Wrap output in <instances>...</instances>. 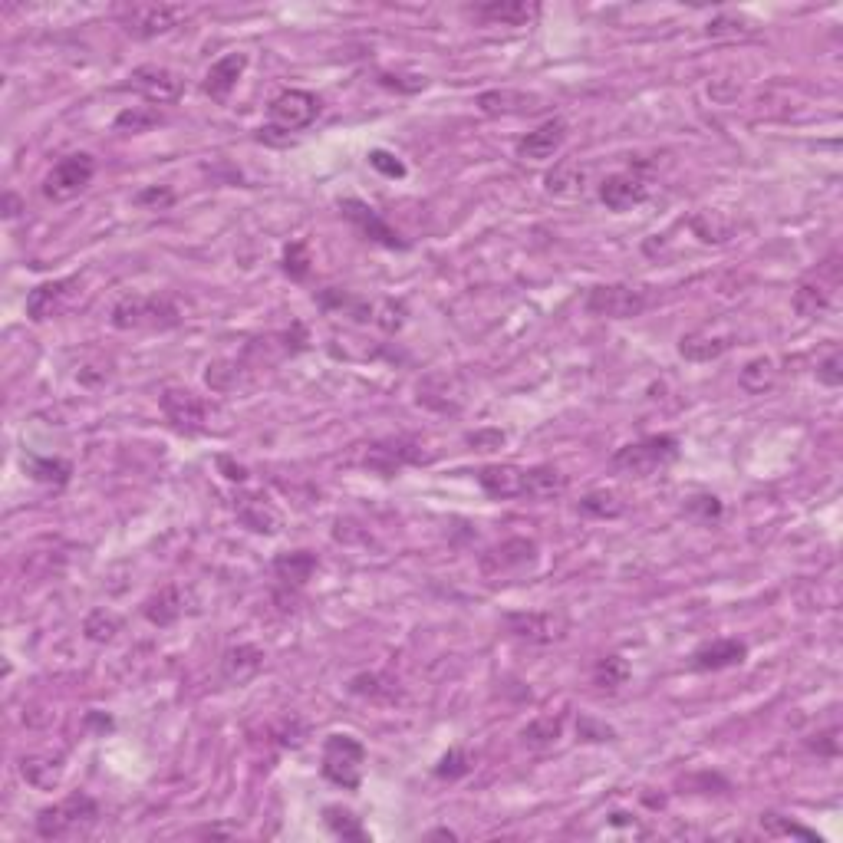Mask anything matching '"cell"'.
Here are the masks:
<instances>
[{
	"mask_svg": "<svg viewBox=\"0 0 843 843\" xmlns=\"http://www.w3.org/2000/svg\"><path fill=\"white\" fill-rule=\"evenodd\" d=\"M99 817V804L89 794L76 791L66 801L43 807L37 814V834L43 840H66V837H80L89 827L96 824Z\"/></svg>",
	"mask_w": 843,
	"mask_h": 843,
	"instance_id": "6da1fadb",
	"label": "cell"
},
{
	"mask_svg": "<svg viewBox=\"0 0 843 843\" xmlns=\"http://www.w3.org/2000/svg\"><path fill=\"white\" fill-rule=\"evenodd\" d=\"M182 323V310L175 307L168 297H142V294H129L122 297L116 307H112V327L116 330H168Z\"/></svg>",
	"mask_w": 843,
	"mask_h": 843,
	"instance_id": "7a4b0ae2",
	"label": "cell"
},
{
	"mask_svg": "<svg viewBox=\"0 0 843 843\" xmlns=\"http://www.w3.org/2000/svg\"><path fill=\"white\" fill-rule=\"evenodd\" d=\"M679 458V438L676 435H646L639 442H629L613 452V468L626 475L646 478L653 471L672 465Z\"/></svg>",
	"mask_w": 843,
	"mask_h": 843,
	"instance_id": "3957f363",
	"label": "cell"
},
{
	"mask_svg": "<svg viewBox=\"0 0 843 843\" xmlns=\"http://www.w3.org/2000/svg\"><path fill=\"white\" fill-rule=\"evenodd\" d=\"M363 764H366V748L363 741L353 735H330L323 741V778L343 791H356L363 781Z\"/></svg>",
	"mask_w": 843,
	"mask_h": 843,
	"instance_id": "277c9868",
	"label": "cell"
},
{
	"mask_svg": "<svg viewBox=\"0 0 843 843\" xmlns=\"http://www.w3.org/2000/svg\"><path fill=\"white\" fill-rule=\"evenodd\" d=\"M649 294L643 287H633V284H600L593 287L587 300H583V310L590 313V317H606V320H629V317H639V313L649 310Z\"/></svg>",
	"mask_w": 843,
	"mask_h": 843,
	"instance_id": "5b68a950",
	"label": "cell"
},
{
	"mask_svg": "<svg viewBox=\"0 0 843 843\" xmlns=\"http://www.w3.org/2000/svg\"><path fill=\"white\" fill-rule=\"evenodd\" d=\"M320 116V99L307 93V89H287L271 103V126L261 129V136H271V132H303L310 129Z\"/></svg>",
	"mask_w": 843,
	"mask_h": 843,
	"instance_id": "8992f818",
	"label": "cell"
},
{
	"mask_svg": "<svg viewBox=\"0 0 843 843\" xmlns=\"http://www.w3.org/2000/svg\"><path fill=\"white\" fill-rule=\"evenodd\" d=\"M93 175H96L93 155L73 152L47 172V178H43V195H47L50 201H70V198L80 195L89 182H93Z\"/></svg>",
	"mask_w": 843,
	"mask_h": 843,
	"instance_id": "52a82bcc",
	"label": "cell"
},
{
	"mask_svg": "<svg viewBox=\"0 0 843 843\" xmlns=\"http://www.w3.org/2000/svg\"><path fill=\"white\" fill-rule=\"evenodd\" d=\"M188 17L182 4H132L122 10V30L136 40H152L175 30Z\"/></svg>",
	"mask_w": 843,
	"mask_h": 843,
	"instance_id": "ba28073f",
	"label": "cell"
},
{
	"mask_svg": "<svg viewBox=\"0 0 843 843\" xmlns=\"http://www.w3.org/2000/svg\"><path fill=\"white\" fill-rule=\"evenodd\" d=\"M429 462V455L422 452L419 442H409V438H382V442H373L363 455V468L373 471L379 478H392L399 475L402 468L409 465H422Z\"/></svg>",
	"mask_w": 843,
	"mask_h": 843,
	"instance_id": "9c48e42d",
	"label": "cell"
},
{
	"mask_svg": "<svg viewBox=\"0 0 843 843\" xmlns=\"http://www.w3.org/2000/svg\"><path fill=\"white\" fill-rule=\"evenodd\" d=\"M159 406H162L165 419H168V425H172L175 432L195 435V432L208 429V402L201 399L198 392L182 389V386H168L162 392Z\"/></svg>",
	"mask_w": 843,
	"mask_h": 843,
	"instance_id": "30bf717a",
	"label": "cell"
},
{
	"mask_svg": "<svg viewBox=\"0 0 843 843\" xmlns=\"http://www.w3.org/2000/svg\"><path fill=\"white\" fill-rule=\"evenodd\" d=\"M132 93H139L142 99H149L155 106H168V103H178L185 93V80L178 76L175 70H168V66L159 63H145L136 66V70L129 73V83H126Z\"/></svg>",
	"mask_w": 843,
	"mask_h": 843,
	"instance_id": "8fae6325",
	"label": "cell"
},
{
	"mask_svg": "<svg viewBox=\"0 0 843 843\" xmlns=\"http://www.w3.org/2000/svg\"><path fill=\"white\" fill-rule=\"evenodd\" d=\"M504 626L514 639L531 646H550L557 643L560 636L567 633V620L560 613L550 610H521V613H508L504 616Z\"/></svg>",
	"mask_w": 843,
	"mask_h": 843,
	"instance_id": "7c38bea8",
	"label": "cell"
},
{
	"mask_svg": "<svg viewBox=\"0 0 843 843\" xmlns=\"http://www.w3.org/2000/svg\"><path fill=\"white\" fill-rule=\"evenodd\" d=\"M340 211H343L346 221L356 224V231L363 234L366 241L389 247V251H406V247H409V241L402 238V234L392 228V224L382 218L373 205H366V201H359V198H343V201H340Z\"/></svg>",
	"mask_w": 843,
	"mask_h": 843,
	"instance_id": "4fadbf2b",
	"label": "cell"
},
{
	"mask_svg": "<svg viewBox=\"0 0 843 843\" xmlns=\"http://www.w3.org/2000/svg\"><path fill=\"white\" fill-rule=\"evenodd\" d=\"M76 284L80 280L76 277H63V280H47V284H37L27 294V317L30 320H50V317H60L66 310V303L76 294Z\"/></svg>",
	"mask_w": 843,
	"mask_h": 843,
	"instance_id": "5bb4252c",
	"label": "cell"
},
{
	"mask_svg": "<svg viewBox=\"0 0 843 843\" xmlns=\"http://www.w3.org/2000/svg\"><path fill=\"white\" fill-rule=\"evenodd\" d=\"M534 560H537V544L527 541V537H511V541L491 547L488 554L481 557V573H488V577H504V573L521 570L527 564H534Z\"/></svg>",
	"mask_w": 843,
	"mask_h": 843,
	"instance_id": "9a60e30c",
	"label": "cell"
},
{
	"mask_svg": "<svg viewBox=\"0 0 843 843\" xmlns=\"http://www.w3.org/2000/svg\"><path fill=\"white\" fill-rule=\"evenodd\" d=\"M649 195V185L636 172H616L606 175L600 182V201L610 211H629L636 205H643Z\"/></svg>",
	"mask_w": 843,
	"mask_h": 843,
	"instance_id": "2e32d148",
	"label": "cell"
},
{
	"mask_svg": "<svg viewBox=\"0 0 843 843\" xmlns=\"http://www.w3.org/2000/svg\"><path fill=\"white\" fill-rule=\"evenodd\" d=\"M537 14L541 7L527 4V0H488V4L471 7V17L488 27H527Z\"/></svg>",
	"mask_w": 843,
	"mask_h": 843,
	"instance_id": "e0dca14e",
	"label": "cell"
},
{
	"mask_svg": "<svg viewBox=\"0 0 843 843\" xmlns=\"http://www.w3.org/2000/svg\"><path fill=\"white\" fill-rule=\"evenodd\" d=\"M564 142H567V122L547 119L544 126H537L534 132H527V136L517 142V155L527 162H544V159H554Z\"/></svg>",
	"mask_w": 843,
	"mask_h": 843,
	"instance_id": "ac0fdd59",
	"label": "cell"
},
{
	"mask_svg": "<svg viewBox=\"0 0 843 843\" xmlns=\"http://www.w3.org/2000/svg\"><path fill=\"white\" fill-rule=\"evenodd\" d=\"M745 656H748V646L741 643V639H732V636L712 639V643H705L692 653V669L695 672H722V669L741 666Z\"/></svg>",
	"mask_w": 843,
	"mask_h": 843,
	"instance_id": "d6986e66",
	"label": "cell"
},
{
	"mask_svg": "<svg viewBox=\"0 0 843 843\" xmlns=\"http://www.w3.org/2000/svg\"><path fill=\"white\" fill-rule=\"evenodd\" d=\"M732 346H735L732 333H718L712 327H702V330H692L682 336L679 353H682V359H689V363H712V359L725 356Z\"/></svg>",
	"mask_w": 843,
	"mask_h": 843,
	"instance_id": "ffe728a7",
	"label": "cell"
},
{
	"mask_svg": "<svg viewBox=\"0 0 843 843\" xmlns=\"http://www.w3.org/2000/svg\"><path fill=\"white\" fill-rule=\"evenodd\" d=\"M524 475L527 468L517 465H485L478 471V485L494 501H511L524 498Z\"/></svg>",
	"mask_w": 843,
	"mask_h": 843,
	"instance_id": "44dd1931",
	"label": "cell"
},
{
	"mask_svg": "<svg viewBox=\"0 0 843 843\" xmlns=\"http://www.w3.org/2000/svg\"><path fill=\"white\" fill-rule=\"evenodd\" d=\"M244 66H247V53H228V56H221L218 63H211V70L205 73V83H201L205 96H211L215 103H224V99L231 96V89L238 86Z\"/></svg>",
	"mask_w": 843,
	"mask_h": 843,
	"instance_id": "7402d4cb",
	"label": "cell"
},
{
	"mask_svg": "<svg viewBox=\"0 0 843 843\" xmlns=\"http://www.w3.org/2000/svg\"><path fill=\"white\" fill-rule=\"evenodd\" d=\"M234 511H238V521L244 527H251L254 534H277L280 531V514L271 501L264 498V494H241L238 504H234Z\"/></svg>",
	"mask_w": 843,
	"mask_h": 843,
	"instance_id": "603a6c76",
	"label": "cell"
},
{
	"mask_svg": "<svg viewBox=\"0 0 843 843\" xmlns=\"http://www.w3.org/2000/svg\"><path fill=\"white\" fill-rule=\"evenodd\" d=\"M261 669H264V653L257 646H251V643L231 646L228 653H224V659H221V676H224V682H231V685L251 682Z\"/></svg>",
	"mask_w": 843,
	"mask_h": 843,
	"instance_id": "cb8c5ba5",
	"label": "cell"
},
{
	"mask_svg": "<svg viewBox=\"0 0 843 843\" xmlns=\"http://www.w3.org/2000/svg\"><path fill=\"white\" fill-rule=\"evenodd\" d=\"M317 554L313 550H290V554H280L274 560V577L284 583L290 590H300L307 587V580L317 573Z\"/></svg>",
	"mask_w": 843,
	"mask_h": 843,
	"instance_id": "d4e9b609",
	"label": "cell"
},
{
	"mask_svg": "<svg viewBox=\"0 0 843 843\" xmlns=\"http://www.w3.org/2000/svg\"><path fill=\"white\" fill-rule=\"evenodd\" d=\"M567 491V475L554 465H534L527 468L524 475V498H537V501H547V498H557V494Z\"/></svg>",
	"mask_w": 843,
	"mask_h": 843,
	"instance_id": "484cf974",
	"label": "cell"
},
{
	"mask_svg": "<svg viewBox=\"0 0 843 843\" xmlns=\"http://www.w3.org/2000/svg\"><path fill=\"white\" fill-rule=\"evenodd\" d=\"M142 613H145V620H149L152 626H172L178 616L185 613V600H182V590L175 587H162L155 597L145 600L142 606Z\"/></svg>",
	"mask_w": 843,
	"mask_h": 843,
	"instance_id": "4316f807",
	"label": "cell"
},
{
	"mask_svg": "<svg viewBox=\"0 0 843 843\" xmlns=\"http://www.w3.org/2000/svg\"><path fill=\"white\" fill-rule=\"evenodd\" d=\"M794 310H797V317H804V320H817V317H824V310L830 307V287L827 284H820L817 277L811 280H801L794 290Z\"/></svg>",
	"mask_w": 843,
	"mask_h": 843,
	"instance_id": "83f0119b",
	"label": "cell"
},
{
	"mask_svg": "<svg viewBox=\"0 0 843 843\" xmlns=\"http://www.w3.org/2000/svg\"><path fill=\"white\" fill-rule=\"evenodd\" d=\"M583 182H587V172H583V165L580 162H560L554 172L547 175V191L550 195H557V198H577L583 195Z\"/></svg>",
	"mask_w": 843,
	"mask_h": 843,
	"instance_id": "f1b7e54d",
	"label": "cell"
},
{
	"mask_svg": "<svg viewBox=\"0 0 843 843\" xmlns=\"http://www.w3.org/2000/svg\"><path fill=\"white\" fill-rule=\"evenodd\" d=\"M24 468L33 481H40V485H53V488H63L66 481L73 475V465L63 462V458H40V455H30L24 458Z\"/></svg>",
	"mask_w": 843,
	"mask_h": 843,
	"instance_id": "f546056e",
	"label": "cell"
},
{
	"mask_svg": "<svg viewBox=\"0 0 843 843\" xmlns=\"http://www.w3.org/2000/svg\"><path fill=\"white\" fill-rule=\"evenodd\" d=\"M534 103H537L534 96L511 93V89H491V93L478 96V106H481V112H488V116H501V112H527V109H537Z\"/></svg>",
	"mask_w": 843,
	"mask_h": 843,
	"instance_id": "4dcf8cb0",
	"label": "cell"
},
{
	"mask_svg": "<svg viewBox=\"0 0 843 843\" xmlns=\"http://www.w3.org/2000/svg\"><path fill=\"white\" fill-rule=\"evenodd\" d=\"M20 771H24V778L33 784V788L50 791L63 778V761L60 758H24Z\"/></svg>",
	"mask_w": 843,
	"mask_h": 843,
	"instance_id": "1f68e13d",
	"label": "cell"
},
{
	"mask_svg": "<svg viewBox=\"0 0 843 843\" xmlns=\"http://www.w3.org/2000/svg\"><path fill=\"white\" fill-rule=\"evenodd\" d=\"M626 511V504L623 498L616 491H606V488H597V491H590V494H583L580 498V514H587V517H600V521H610V517H620Z\"/></svg>",
	"mask_w": 843,
	"mask_h": 843,
	"instance_id": "d6a6232c",
	"label": "cell"
},
{
	"mask_svg": "<svg viewBox=\"0 0 843 843\" xmlns=\"http://www.w3.org/2000/svg\"><path fill=\"white\" fill-rule=\"evenodd\" d=\"M629 676H633V669H629V662L623 656H603L597 666H593V685H600L603 692L623 689Z\"/></svg>",
	"mask_w": 843,
	"mask_h": 843,
	"instance_id": "836d02e7",
	"label": "cell"
},
{
	"mask_svg": "<svg viewBox=\"0 0 843 843\" xmlns=\"http://www.w3.org/2000/svg\"><path fill=\"white\" fill-rule=\"evenodd\" d=\"M774 379H778V369H774V363H771L768 356L751 359V363H745V369H741V376H738V382H741V386H745L748 392H764V389H771Z\"/></svg>",
	"mask_w": 843,
	"mask_h": 843,
	"instance_id": "e575fe53",
	"label": "cell"
},
{
	"mask_svg": "<svg viewBox=\"0 0 843 843\" xmlns=\"http://www.w3.org/2000/svg\"><path fill=\"white\" fill-rule=\"evenodd\" d=\"M323 820H327L330 834L340 837V840H369V834L359 824V817H353L350 811H343V807H327L323 811Z\"/></svg>",
	"mask_w": 843,
	"mask_h": 843,
	"instance_id": "d590c367",
	"label": "cell"
},
{
	"mask_svg": "<svg viewBox=\"0 0 843 843\" xmlns=\"http://www.w3.org/2000/svg\"><path fill=\"white\" fill-rule=\"evenodd\" d=\"M692 228L699 234L702 241H728V234H732V221H725L718 211H702V215L692 218Z\"/></svg>",
	"mask_w": 843,
	"mask_h": 843,
	"instance_id": "8d00e7d4",
	"label": "cell"
},
{
	"mask_svg": "<svg viewBox=\"0 0 843 843\" xmlns=\"http://www.w3.org/2000/svg\"><path fill=\"white\" fill-rule=\"evenodd\" d=\"M560 728H564V722L554 715H547V718H537V722H531L524 728V745H531V748H547V745H554V741L560 738Z\"/></svg>",
	"mask_w": 843,
	"mask_h": 843,
	"instance_id": "74e56055",
	"label": "cell"
},
{
	"mask_svg": "<svg viewBox=\"0 0 843 843\" xmlns=\"http://www.w3.org/2000/svg\"><path fill=\"white\" fill-rule=\"evenodd\" d=\"M761 827H764V834H771V837H801V840H817L820 837L814 834V830H807L801 824H794V820L788 817H781V814H761Z\"/></svg>",
	"mask_w": 843,
	"mask_h": 843,
	"instance_id": "f35d334b",
	"label": "cell"
},
{
	"mask_svg": "<svg viewBox=\"0 0 843 843\" xmlns=\"http://www.w3.org/2000/svg\"><path fill=\"white\" fill-rule=\"evenodd\" d=\"M162 122V112L155 106H136V109H126L116 116V129H129V132H145L152 126H159Z\"/></svg>",
	"mask_w": 843,
	"mask_h": 843,
	"instance_id": "ab89813d",
	"label": "cell"
},
{
	"mask_svg": "<svg viewBox=\"0 0 843 843\" xmlns=\"http://www.w3.org/2000/svg\"><path fill=\"white\" fill-rule=\"evenodd\" d=\"M468 771H471L468 751H465V748H452L442 761H438L435 778H442V781H458V778H465Z\"/></svg>",
	"mask_w": 843,
	"mask_h": 843,
	"instance_id": "60d3db41",
	"label": "cell"
},
{
	"mask_svg": "<svg viewBox=\"0 0 843 843\" xmlns=\"http://www.w3.org/2000/svg\"><path fill=\"white\" fill-rule=\"evenodd\" d=\"M83 629H86V636L93 639V643H109V639L119 633V616H116V613H106V610H96V613L86 620Z\"/></svg>",
	"mask_w": 843,
	"mask_h": 843,
	"instance_id": "b9f144b4",
	"label": "cell"
},
{
	"mask_svg": "<svg viewBox=\"0 0 843 843\" xmlns=\"http://www.w3.org/2000/svg\"><path fill=\"white\" fill-rule=\"evenodd\" d=\"M373 323H379L386 333H396L406 323V303L402 300H382L379 307H373Z\"/></svg>",
	"mask_w": 843,
	"mask_h": 843,
	"instance_id": "7bdbcfd3",
	"label": "cell"
},
{
	"mask_svg": "<svg viewBox=\"0 0 843 843\" xmlns=\"http://www.w3.org/2000/svg\"><path fill=\"white\" fill-rule=\"evenodd\" d=\"M310 247L307 241H294V244H287V251H284V271L294 277V280H303L310 274Z\"/></svg>",
	"mask_w": 843,
	"mask_h": 843,
	"instance_id": "ee69618b",
	"label": "cell"
},
{
	"mask_svg": "<svg viewBox=\"0 0 843 843\" xmlns=\"http://www.w3.org/2000/svg\"><path fill=\"white\" fill-rule=\"evenodd\" d=\"M817 379L824 382V386H830V389H837L840 382H843V356H840L837 346L817 363Z\"/></svg>",
	"mask_w": 843,
	"mask_h": 843,
	"instance_id": "f6af8a7d",
	"label": "cell"
},
{
	"mask_svg": "<svg viewBox=\"0 0 843 843\" xmlns=\"http://www.w3.org/2000/svg\"><path fill=\"white\" fill-rule=\"evenodd\" d=\"M369 165H373L376 172L386 175V178H406V165H402V159H399V155L386 152V149L369 152Z\"/></svg>",
	"mask_w": 843,
	"mask_h": 843,
	"instance_id": "bcb514c9",
	"label": "cell"
},
{
	"mask_svg": "<svg viewBox=\"0 0 843 843\" xmlns=\"http://www.w3.org/2000/svg\"><path fill=\"white\" fill-rule=\"evenodd\" d=\"M175 201V191L172 188H165V185H152V188H142L139 195H136V205L142 208H168Z\"/></svg>",
	"mask_w": 843,
	"mask_h": 843,
	"instance_id": "7dc6e473",
	"label": "cell"
},
{
	"mask_svg": "<svg viewBox=\"0 0 843 843\" xmlns=\"http://www.w3.org/2000/svg\"><path fill=\"white\" fill-rule=\"evenodd\" d=\"M685 511H689V514H699L702 521H712V517L722 514V501L712 498V494H699V498H689V504H685Z\"/></svg>",
	"mask_w": 843,
	"mask_h": 843,
	"instance_id": "c3c4849f",
	"label": "cell"
},
{
	"mask_svg": "<svg viewBox=\"0 0 843 843\" xmlns=\"http://www.w3.org/2000/svg\"><path fill=\"white\" fill-rule=\"evenodd\" d=\"M811 748L817 755H827V758H837L840 755V741H837V728H830V732L817 735V741H811Z\"/></svg>",
	"mask_w": 843,
	"mask_h": 843,
	"instance_id": "681fc988",
	"label": "cell"
},
{
	"mask_svg": "<svg viewBox=\"0 0 843 843\" xmlns=\"http://www.w3.org/2000/svg\"><path fill=\"white\" fill-rule=\"evenodd\" d=\"M708 33H712V37H738V33H751V27H741L738 20H732V17H718L715 24H708Z\"/></svg>",
	"mask_w": 843,
	"mask_h": 843,
	"instance_id": "f907efd6",
	"label": "cell"
},
{
	"mask_svg": "<svg viewBox=\"0 0 843 843\" xmlns=\"http://www.w3.org/2000/svg\"><path fill=\"white\" fill-rule=\"evenodd\" d=\"M580 738H583V741H610V738H613V728L590 722V718H580Z\"/></svg>",
	"mask_w": 843,
	"mask_h": 843,
	"instance_id": "816d5d0a",
	"label": "cell"
},
{
	"mask_svg": "<svg viewBox=\"0 0 843 843\" xmlns=\"http://www.w3.org/2000/svg\"><path fill=\"white\" fill-rule=\"evenodd\" d=\"M218 465H221V471H228L231 481H244L247 478V471L241 465H231V458H218Z\"/></svg>",
	"mask_w": 843,
	"mask_h": 843,
	"instance_id": "f5cc1de1",
	"label": "cell"
},
{
	"mask_svg": "<svg viewBox=\"0 0 843 843\" xmlns=\"http://www.w3.org/2000/svg\"><path fill=\"white\" fill-rule=\"evenodd\" d=\"M20 215V201L17 195H7V218H17Z\"/></svg>",
	"mask_w": 843,
	"mask_h": 843,
	"instance_id": "db71d44e",
	"label": "cell"
}]
</instances>
